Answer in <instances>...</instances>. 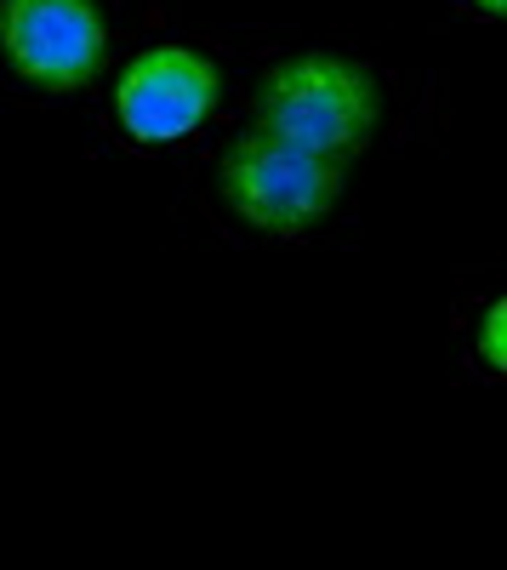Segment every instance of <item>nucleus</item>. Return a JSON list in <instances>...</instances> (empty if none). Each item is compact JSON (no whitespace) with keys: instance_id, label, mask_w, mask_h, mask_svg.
<instances>
[{"instance_id":"6","label":"nucleus","mask_w":507,"mask_h":570,"mask_svg":"<svg viewBox=\"0 0 507 570\" xmlns=\"http://www.w3.org/2000/svg\"><path fill=\"white\" fill-rule=\"evenodd\" d=\"M468 7L485 12V18H501V12H507V0H468Z\"/></svg>"},{"instance_id":"3","label":"nucleus","mask_w":507,"mask_h":570,"mask_svg":"<svg viewBox=\"0 0 507 570\" xmlns=\"http://www.w3.org/2000/svg\"><path fill=\"white\" fill-rule=\"evenodd\" d=\"M0 52L40 91H80L103 69L109 23L98 0H0Z\"/></svg>"},{"instance_id":"1","label":"nucleus","mask_w":507,"mask_h":570,"mask_svg":"<svg viewBox=\"0 0 507 570\" xmlns=\"http://www.w3.org/2000/svg\"><path fill=\"white\" fill-rule=\"evenodd\" d=\"M377 120H382V86L354 58L331 52L286 58L257 86V131L326 160H354L377 137Z\"/></svg>"},{"instance_id":"4","label":"nucleus","mask_w":507,"mask_h":570,"mask_svg":"<svg viewBox=\"0 0 507 570\" xmlns=\"http://www.w3.org/2000/svg\"><path fill=\"white\" fill-rule=\"evenodd\" d=\"M217 109V69L189 46H149L115 86V115L137 142H177Z\"/></svg>"},{"instance_id":"5","label":"nucleus","mask_w":507,"mask_h":570,"mask_svg":"<svg viewBox=\"0 0 507 570\" xmlns=\"http://www.w3.org/2000/svg\"><path fill=\"white\" fill-rule=\"evenodd\" d=\"M485 365L507 371V303H490L485 314Z\"/></svg>"},{"instance_id":"2","label":"nucleus","mask_w":507,"mask_h":570,"mask_svg":"<svg viewBox=\"0 0 507 570\" xmlns=\"http://www.w3.org/2000/svg\"><path fill=\"white\" fill-rule=\"evenodd\" d=\"M222 200L262 234H302L342 200V160L246 131L222 155Z\"/></svg>"}]
</instances>
